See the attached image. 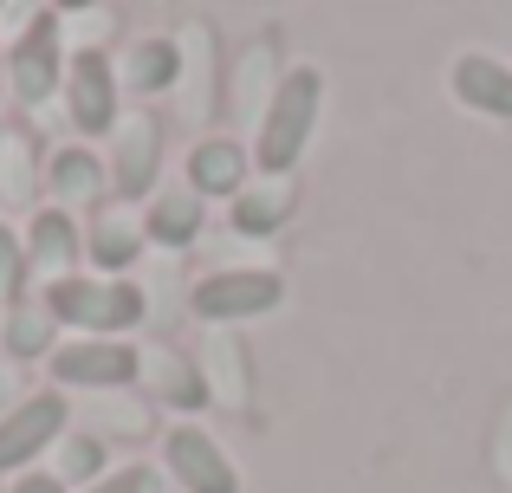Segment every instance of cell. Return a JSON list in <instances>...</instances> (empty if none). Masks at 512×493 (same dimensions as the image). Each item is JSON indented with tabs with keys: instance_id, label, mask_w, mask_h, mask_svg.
Segmentation results:
<instances>
[{
	"instance_id": "obj_15",
	"label": "cell",
	"mask_w": 512,
	"mask_h": 493,
	"mask_svg": "<svg viewBox=\"0 0 512 493\" xmlns=\"http://www.w3.org/2000/svg\"><path fill=\"white\" fill-rule=\"evenodd\" d=\"M234 234H247V241H266V234H279L292 221V208H299V189H292V176H266V182H247V189L234 195Z\"/></svg>"
},
{
	"instance_id": "obj_28",
	"label": "cell",
	"mask_w": 512,
	"mask_h": 493,
	"mask_svg": "<svg viewBox=\"0 0 512 493\" xmlns=\"http://www.w3.org/2000/svg\"><path fill=\"white\" fill-rule=\"evenodd\" d=\"M0 7H7V0H0Z\"/></svg>"
},
{
	"instance_id": "obj_26",
	"label": "cell",
	"mask_w": 512,
	"mask_h": 493,
	"mask_svg": "<svg viewBox=\"0 0 512 493\" xmlns=\"http://www.w3.org/2000/svg\"><path fill=\"white\" fill-rule=\"evenodd\" d=\"M0 91H7V46H0Z\"/></svg>"
},
{
	"instance_id": "obj_21",
	"label": "cell",
	"mask_w": 512,
	"mask_h": 493,
	"mask_svg": "<svg viewBox=\"0 0 512 493\" xmlns=\"http://www.w3.org/2000/svg\"><path fill=\"white\" fill-rule=\"evenodd\" d=\"M26 273H33V266H26V241L0 221V299H7V305L26 292Z\"/></svg>"
},
{
	"instance_id": "obj_23",
	"label": "cell",
	"mask_w": 512,
	"mask_h": 493,
	"mask_svg": "<svg viewBox=\"0 0 512 493\" xmlns=\"http://www.w3.org/2000/svg\"><path fill=\"white\" fill-rule=\"evenodd\" d=\"M7 493H65V481H59V474H20Z\"/></svg>"
},
{
	"instance_id": "obj_11",
	"label": "cell",
	"mask_w": 512,
	"mask_h": 493,
	"mask_svg": "<svg viewBox=\"0 0 512 493\" xmlns=\"http://www.w3.org/2000/svg\"><path fill=\"white\" fill-rule=\"evenodd\" d=\"M247 182H253V150H240L234 137H201L188 150V189L201 202H234Z\"/></svg>"
},
{
	"instance_id": "obj_16",
	"label": "cell",
	"mask_w": 512,
	"mask_h": 493,
	"mask_svg": "<svg viewBox=\"0 0 512 493\" xmlns=\"http://www.w3.org/2000/svg\"><path fill=\"white\" fill-rule=\"evenodd\" d=\"M143 215H124V208H104L98 221L85 228V260L104 266V279H130V266H137L143 253Z\"/></svg>"
},
{
	"instance_id": "obj_7",
	"label": "cell",
	"mask_w": 512,
	"mask_h": 493,
	"mask_svg": "<svg viewBox=\"0 0 512 493\" xmlns=\"http://www.w3.org/2000/svg\"><path fill=\"white\" fill-rule=\"evenodd\" d=\"M111 195L117 202H150L163 176V111H124L111 130Z\"/></svg>"
},
{
	"instance_id": "obj_17",
	"label": "cell",
	"mask_w": 512,
	"mask_h": 493,
	"mask_svg": "<svg viewBox=\"0 0 512 493\" xmlns=\"http://www.w3.org/2000/svg\"><path fill=\"white\" fill-rule=\"evenodd\" d=\"M201 221H208V202H201L195 189H163L150 195V208H143V234H150L156 247H195Z\"/></svg>"
},
{
	"instance_id": "obj_13",
	"label": "cell",
	"mask_w": 512,
	"mask_h": 493,
	"mask_svg": "<svg viewBox=\"0 0 512 493\" xmlns=\"http://www.w3.org/2000/svg\"><path fill=\"white\" fill-rule=\"evenodd\" d=\"M104 182H111V169L98 163V150L91 143H59V150L46 156V195H52V208H91L104 195Z\"/></svg>"
},
{
	"instance_id": "obj_2",
	"label": "cell",
	"mask_w": 512,
	"mask_h": 493,
	"mask_svg": "<svg viewBox=\"0 0 512 493\" xmlns=\"http://www.w3.org/2000/svg\"><path fill=\"white\" fill-rule=\"evenodd\" d=\"M39 305L52 312V325H72L78 338H130L150 312L137 279H91V273H72V279H46Z\"/></svg>"
},
{
	"instance_id": "obj_24",
	"label": "cell",
	"mask_w": 512,
	"mask_h": 493,
	"mask_svg": "<svg viewBox=\"0 0 512 493\" xmlns=\"http://www.w3.org/2000/svg\"><path fill=\"white\" fill-rule=\"evenodd\" d=\"M13 390H20V370H0V416L13 409Z\"/></svg>"
},
{
	"instance_id": "obj_14",
	"label": "cell",
	"mask_w": 512,
	"mask_h": 493,
	"mask_svg": "<svg viewBox=\"0 0 512 493\" xmlns=\"http://www.w3.org/2000/svg\"><path fill=\"white\" fill-rule=\"evenodd\" d=\"M117 78H124V91H137L143 104H156L163 91L182 85V39H163V33L137 39V46L124 52V65H117Z\"/></svg>"
},
{
	"instance_id": "obj_12",
	"label": "cell",
	"mask_w": 512,
	"mask_h": 493,
	"mask_svg": "<svg viewBox=\"0 0 512 493\" xmlns=\"http://www.w3.org/2000/svg\"><path fill=\"white\" fill-rule=\"evenodd\" d=\"M78 260H85V234H78V221L65 215V208H39L33 221H26V266L46 279H72Z\"/></svg>"
},
{
	"instance_id": "obj_20",
	"label": "cell",
	"mask_w": 512,
	"mask_h": 493,
	"mask_svg": "<svg viewBox=\"0 0 512 493\" xmlns=\"http://www.w3.org/2000/svg\"><path fill=\"white\" fill-rule=\"evenodd\" d=\"M104 442L98 435H65L59 442V481H85V487H98L104 481Z\"/></svg>"
},
{
	"instance_id": "obj_8",
	"label": "cell",
	"mask_w": 512,
	"mask_h": 493,
	"mask_svg": "<svg viewBox=\"0 0 512 493\" xmlns=\"http://www.w3.org/2000/svg\"><path fill=\"white\" fill-rule=\"evenodd\" d=\"M65 422H72V403L65 390H33L0 416V474H20L46 455L52 442H65Z\"/></svg>"
},
{
	"instance_id": "obj_25",
	"label": "cell",
	"mask_w": 512,
	"mask_h": 493,
	"mask_svg": "<svg viewBox=\"0 0 512 493\" xmlns=\"http://www.w3.org/2000/svg\"><path fill=\"white\" fill-rule=\"evenodd\" d=\"M85 7H98V0H52V13H59V20H65V13H85Z\"/></svg>"
},
{
	"instance_id": "obj_3",
	"label": "cell",
	"mask_w": 512,
	"mask_h": 493,
	"mask_svg": "<svg viewBox=\"0 0 512 493\" xmlns=\"http://www.w3.org/2000/svg\"><path fill=\"white\" fill-rule=\"evenodd\" d=\"M279 299H286V279H279L273 266H214V273H201L195 286H188V312L208 331L214 325H253V318H266Z\"/></svg>"
},
{
	"instance_id": "obj_6",
	"label": "cell",
	"mask_w": 512,
	"mask_h": 493,
	"mask_svg": "<svg viewBox=\"0 0 512 493\" xmlns=\"http://www.w3.org/2000/svg\"><path fill=\"white\" fill-rule=\"evenodd\" d=\"M65 39H59V13H33L26 33L7 46V91L20 104H46L52 91H65Z\"/></svg>"
},
{
	"instance_id": "obj_19",
	"label": "cell",
	"mask_w": 512,
	"mask_h": 493,
	"mask_svg": "<svg viewBox=\"0 0 512 493\" xmlns=\"http://www.w3.org/2000/svg\"><path fill=\"white\" fill-rule=\"evenodd\" d=\"M52 312L46 305H13V318L0 325V344H7L13 364H26V357H52Z\"/></svg>"
},
{
	"instance_id": "obj_1",
	"label": "cell",
	"mask_w": 512,
	"mask_h": 493,
	"mask_svg": "<svg viewBox=\"0 0 512 493\" xmlns=\"http://www.w3.org/2000/svg\"><path fill=\"white\" fill-rule=\"evenodd\" d=\"M318 111H325V72L318 65H292L286 78L273 85L260 111V130H253V169L260 176H292L318 130Z\"/></svg>"
},
{
	"instance_id": "obj_18",
	"label": "cell",
	"mask_w": 512,
	"mask_h": 493,
	"mask_svg": "<svg viewBox=\"0 0 512 493\" xmlns=\"http://www.w3.org/2000/svg\"><path fill=\"white\" fill-rule=\"evenodd\" d=\"M150 390H156V403H169V409H201L208 403V370H195L188 357H175V351H156L150 357Z\"/></svg>"
},
{
	"instance_id": "obj_27",
	"label": "cell",
	"mask_w": 512,
	"mask_h": 493,
	"mask_svg": "<svg viewBox=\"0 0 512 493\" xmlns=\"http://www.w3.org/2000/svg\"><path fill=\"white\" fill-rule=\"evenodd\" d=\"M0 156H7V124H0ZM0 195H7V182H0Z\"/></svg>"
},
{
	"instance_id": "obj_5",
	"label": "cell",
	"mask_w": 512,
	"mask_h": 493,
	"mask_svg": "<svg viewBox=\"0 0 512 493\" xmlns=\"http://www.w3.org/2000/svg\"><path fill=\"white\" fill-rule=\"evenodd\" d=\"M52 390H130L143 377V351L124 338H65L46 357Z\"/></svg>"
},
{
	"instance_id": "obj_22",
	"label": "cell",
	"mask_w": 512,
	"mask_h": 493,
	"mask_svg": "<svg viewBox=\"0 0 512 493\" xmlns=\"http://www.w3.org/2000/svg\"><path fill=\"white\" fill-rule=\"evenodd\" d=\"M85 493H163V474L137 461V468H111L98 487H85Z\"/></svg>"
},
{
	"instance_id": "obj_4",
	"label": "cell",
	"mask_w": 512,
	"mask_h": 493,
	"mask_svg": "<svg viewBox=\"0 0 512 493\" xmlns=\"http://www.w3.org/2000/svg\"><path fill=\"white\" fill-rule=\"evenodd\" d=\"M65 117L78 137H111L124 124V78L98 46H72L65 59Z\"/></svg>"
},
{
	"instance_id": "obj_10",
	"label": "cell",
	"mask_w": 512,
	"mask_h": 493,
	"mask_svg": "<svg viewBox=\"0 0 512 493\" xmlns=\"http://www.w3.org/2000/svg\"><path fill=\"white\" fill-rule=\"evenodd\" d=\"M448 91H454L461 111L512 124V65L493 59V52H461V59L448 65Z\"/></svg>"
},
{
	"instance_id": "obj_9",
	"label": "cell",
	"mask_w": 512,
	"mask_h": 493,
	"mask_svg": "<svg viewBox=\"0 0 512 493\" xmlns=\"http://www.w3.org/2000/svg\"><path fill=\"white\" fill-rule=\"evenodd\" d=\"M163 468H169V481L182 493H240L234 455H227L201 422H175L163 435Z\"/></svg>"
}]
</instances>
